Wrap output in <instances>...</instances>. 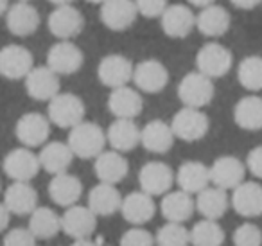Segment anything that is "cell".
<instances>
[{"label":"cell","mask_w":262,"mask_h":246,"mask_svg":"<svg viewBox=\"0 0 262 246\" xmlns=\"http://www.w3.org/2000/svg\"><path fill=\"white\" fill-rule=\"evenodd\" d=\"M106 133L101 126L95 122H79L77 126L70 128L69 140L67 144L70 146L72 153L79 158H97L106 146Z\"/></svg>","instance_id":"cell-1"},{"label":"cell","mask_w":262,"mask_h":246,"mask_svg":"<svg viewBox=\"0 0 262 246\" xmlns=\"http://www.w3.org/2000/svg\"><path fill=\"white\" fill-rule=\"evenodd\" d=\"M215 94L214 83L208 76L201 74L200 70L189 72L182 77L178 85V97L183 106L189 108H205L212 102Z\"/></svg>","instance_id":"cell-2"},{"label":"cell","mask_w":262,"mask_h":246,"mask_svg":"<svg viewBox=\"0 0 262 246\" xmlns=\"http://www.w3.org/2000/svg\"><path fill=\"white\" fill-rule=\"evenodd\" d=\"M49 120L58 128H74L84 120V102L76 94H58L49 101Z\"/></svg>","instance_id":"cell-3"},{"label":"cell","mask_w":262,"mask_h":246,"mask_svg":"<svg viewBox=\"0 0 262 246\" xmlns=\"http://www.w3.org/2000/svg\"><path fill=\"white\" fill-rule=\"evenodd\" d=\"M171 128L174 131V137L185 142H198L208 133L210 120L207 113L200 108H189L183 106L180 112L174 113L171 120Z\"/></svg>","instance_id":"cell-4"},{"label":"cell","mask_w":262,"mask_h":246,"mask_svg":"<svg viewBox=\"0 0 262 246\" xmlns=\"http://www.w3.org/2000/svg\"><path fill=\"white\" fill-rule=\"evenodd\" d=\"M232 52L219 42H208L198 51L196 67L201 74L208 76L210 79H217L230 72L232 69Z\"/></svg>","instance_id":"cell-5"},{"label":"cell","mask_w":262,"mask_h":246,"mask_svg":"<svg viewBox=\"0 0 262 246\" xmlns=\"http://www.w3.org/2000/svg\"><path fill=\"white\" fill-rule=\"evenodd\" d=\"M34 69V58L24 45L11 44L0 49V76L6 79H26Z\"/></svg>","instance_id":"cell-6"},{"label":"cell","mask_w":262,"mask_h":246,"mask_svg":"<svg viewBox=\"0 0 262 246\" xmlns=\"http://www.w3.org/2000/svg\"><path fill=\"white\" fill-rule=\"evenodd\" d=\"M49 31L58 40H74L84 29V18L77 8L72 4L56 6L54 11L49 15L47 20Z\"/></svg>","instance_id":"cell-7"},{"label":"cell","mask_w":262,"mask_h":246,"mask_svg":"<svg viewBox=\"0 0 262 246\" xmlns=\"http://www.w3.org/2000/svg\"><path fill=\"white\" fill-rule=\"evenodd\" d=\"M4 173L13 181H31L41 169L40 156L34 155L29 148H16L4 156Z\"/></svg>","instance_id":"cell-8"},{"label":"cell","mask_w":262,"mask_h":246,"mask_svg":"<svg viewBox=\"0 0 262 246\" xmlns=\"http://www.w3.org/2000/svg\"><path fill=\"white\" fill-rule=\"evenodd\" d=\"M83 52L72 40H59L49 49L47 67L59 76L76 74L83 65Z\"/></svg>","instance_id":"cell-9"},{"label":"cell","mask_w":262,"mask_h":246,"mask_svg":"<svg viewBox=\"0 0 262 246\" xmlns=\"http://www.w3.org/2000/svg\"><path fill=\"white\" fill-rule=\"evenodd\" d=\"M101 22L110 31H126L135 24L139 16L135 0H104L101 4Z\"/></svg>","instance_id":"cell-10"},{"label":"cell","mask_w":262,"mask_h":246,"mask_svg":"<svg viewBox=\"0 0 262 246\" xmlns=\"http://www.w3.org/2000/svg\"><path fill=\"white\" fill-rule=\"evenodd\" d=\"M131 81L135 83L137 90L144 94H158L167 87L169 72L164 63H160L158 59H146L135 65Z\"/></svg>","instance_id":"cell-11"},{"label":"cell","mask_w":262,"mask_h":246,"mask_svg":"<svg viewBox=\"0 0 262 246\" xmlns=\"http://www.w3.org/2000/svg\"><path fill=\"white\" fill-rule=\"evenodd\" d=\"M15 135L26 148H38L51 135V120L38 112H29L16 120Z\"/></svg>","instance_id":"cell-12"},{"label":"cell","mask_w":262,"mask_h":246,"mask_svg":"<svg viewBox=\"0 0 262 246\" xmlns=\"http://www.w3.org/2000/svg\"><path fill=\"white\" fill-rule=\"evenodd\" d=\"M176 176L164 162H147L139 173V183L144 192L151 196H164L171 191Z\"/></svg>","instance_id":"cell-13"},{"label":"cell","mask_w":262,"mask_h":246,"mask_svg":"<svg viewBox=\"0 0 262 246\" xmlns=\"http://www.w3.org/2000/svg\"><path fill=\"white\" fill-rule=\"evenodd\" d=\"M133 63L122 54H108L97 67V77L104 87L119 88L133 79Z\"/></svg>","instance_id":"cell-14"},{"label":"cell","mask_w":262,"mask_h":246,"mask_svg":"<svg viewBox=\"0 0 262 246\" xmlns=\"http://www.w3.org/2000/svg\"><path fill=\"white\" fill-rule=\"evenodd\" d=\"M97 227V216L90 207L72 205L61 216V230L72 239L90 237Z\"/></svg>","instance_id":"cell-15"},{"label":"cell","mask_w":262,"mask_h":246,"mask_svg":"<svg viewBox=\"0 0 262 246\" xmlns=\"http://www.w3.org/2000/svg\"><path fill=\"white\" fill-rule=\"evenodd\" d=\"M246 176V163H243L235 156H219L210 166V181L215 187H221L225 191L235 189L241 185Z\"/></svg>","instance_id":"cell-16"},{"label":"cell","mask_w":262,"mask_h":246,"mask_svg":"<svg viewBox=\"0 0 262 246\" xmlns=\"http://www.w3.org/2000/svg\"><path fill=\"white\" fill-rule=\"evenodd\" d=\"M160 24L162 31L169 38L180 40V38H185L192 33V29L196 27V15H194L189 6L172 4L167 6V9L162 13Z\"/></svg>","instance_id":"cell-17"},{"label":"cell","mask_w":262,"mask_h":246,"mask_svg":"<svg viewBox=\"0 0 262 246\" xmlns=\"http://www.w3.org/2000/svg\"><path fill=\"white\" fill-rule=\"evenodd\" d=\"M6 26H8V31L13 36H31L40 27L38 9L34 6H31L29 2H16L6 13Z\"/></svg>","instance_id":"cell-18"},{"label":"cell","mask_w":262,"mask_h":246,"mask_svg":"<svg viewBox=\"0 0 262 246\" xmlns=\"http://www.w3.org/2000/svg\"><path fill=\"white\" fill-rule=\"evenodd\" d=\"M26 90L36 101H51L59 94V74L51 67H34L26 77Z\"/></svg>","instance_id":"cell-19"},{"label":"cell","mask_w":262,"mask_h":246,"mask_svg":"<svg viewBox=\"0 0 262 246\" xmlns=\"http://www.w3.org/2000/svg\"><path fill=\"white\" fill-rule=\"evenodd\" d=\"M144 108V99L139 90L129 88L127 85L119 88H112L108 97V110L117 119H135Z\"/></svg>","instance_id":"cell-20"},{"label":"cell","mask_w":262,"mask_h":246,"mask_svg":"<svg viewBox=\"0 0 262 246\" xmlns=\"http://www.w3.org/2000/svg\"><path fill=\"white\" fill-rule=\"evenodd\" d=\"M233 210L243 217H257L262 214V185L257 181H243L232 192Z\"/></svg>","instance_id":"cell-21"},{"label":"cell","mask_w":262,"mask_h":246,"mask_svg":"<svg viewBox=\"0 0 262 246\" xmlns=\"http://www.w3.org/2000/svg\"><path fill=\"white\" fill-rule=\"evenodd\" d=\"M120 212H122V217L127 223L140 227V224L153 219L155 212H157V205H155L151 194L144 191H135L127 194L126 198H122Z\"/></svg>","instance_id":"cell-22"},{"label":"cell","mask_w":262,"mask_h":246,"mask_svg":"<svg viewBox=\"0 0 262 246\" xmlns=\"http://www.w3.org/2000/svg\"><path fill=\"white\" fill-rule=\"evenodd\" d=\"M140 135L142 130L137 126L133 119H115L106 131V140L112 146V149L127 153L140 144Z\"/></svg>","instance_id":"cell-23"},{"label":"cell","mask_w":262,"mask_h":246,"mask_svg":"<svg viewBox=\"0 0 262 246\" xmlns=\"http://www.w3.org/2000/svg\"><path fill=\"white\" fill-rule=\"evenodd\" d=\"M232 16L223 6L212 4L196 15V29L207 38H221L228 33Z\"/></svg>","instance_id":"cell-24"},{"label":"cell","mask_w":262,"mask_h":246,"mask_svg":"<svg viewBox=\"0 0 262 246\" xmlns=\"http://www.w3.org/2000/svg\"><path fill=\"white\" fill-rule=\"evenodd\" d=\"M4 203L15 216H27L38 207V192L29 181H13L4 192Z\"/></svg>","instance_id":"cell-25"},{"label":"cell","mask_w":262,"mask_h":246,"mask_svg":"<svg viewBox=\"0 0 262 246\" xmlns=\"http://www.w3.org/2000/svg\"><path fill=\"white\" fill-rule=\"evenodd\" d=\"M81 194H83L81 180L70 173L54 174V178L49 183V196H51V199L56 205L65 207V209L76 205L79 201Z\"/></svg>","instance_id":"cell-26"},{"label":"cell","mask_w":262,"mask_h":246,"mask_svg":"<svg viewBox=\"0 0 262 246\" xmlns=\"http://www.w3.org/2000/svg\"><path fill=\"white\" fill-rule=\"evenodd\" d=\"M94 171L95 176L99 178V181L115 185L126 178L127 171H129V163L124 158L122 153L112 149V151H102L95 158Z\"/></svg>","instance_id":"cell-27"},{"label":"cell","mask_w":262,"mask_h":246,"mask_svg":"<svg viewBox=\"0 0 262 246\" xmlns=\"http://www.w3.org/2000/svg\"><path fill=\"white\" fill-rule=\"evenodd\" d=\"M174 131H172L171 124L165 120H149L146 126L142 128V135H140V144L147 149L149 153H157V155H164L174 144Z\"/></svg>","instance_id":"cell-28"},{"label":"cell","mask_w":262,"mask_h":246,"mask_svg":"<svg viewBox=\"0 0 262 246\" xmlns=\"http://www.w3.org/2000/svg\"><path fill=\"white\" fill-rule=\"evenodd\" d=\"M162 216L171 223H185L192 217L196 210V201L192 199V194L185 191H169L164 194L160 203Z\"/></svg>","instance_id":"cell-29"},{"label":"cell","mask_w":262,"mask_h":246,"mask_svg":"<svg viewBox=\"0 0 262 246\" xmlns=\"http://www.w3.org/2000/svg\"><path fill=\"white\" fill-rule=\"evenodd\" d=\"M176 183L180 189L189 194H200L203 189H207L210 181V167H207L203 162H196V160H189L183 162L178 167L176 173Z\"/></svg>","instance_id":"cell-30"},{"label":"cell","mask_w":262,"mask_h":246,"mask_svg":"<svg viewBox=\"0 0 262 246\" xmlns=\"http://www.w3.org/2000/svg\"><path fill=\"white\" fill-rule=\"evenodd\" d=\"M120 205H122V196L113 183L99 181L88 194V207L94 210L95 216H112L120 210Z\"/></svg>","instance_id":"cell-31"},{"label":"cell","mask_w":262,"mask_h":246,"mask_svg":"<svg viewBox=\"0 0 262 246\" xmlns=\"http://www.w3.org/2000/svg\"><path fill=\"white\" fill-rule=\"evenodd\" d=\"M228 205H230V199L226 191L221 187H215V185L214 187L208 185L196 198V209L205 219H214V221L221 219L226 214V210H228Z\"/></svg>","instance_id":"cell-32"},{"label":"cell","mask_w":262,"mask_h":246,"mask_svg":"<svg viewBox=\"0 0 262 246\" xmlns=\"http://www.w3.org/2000/svg\"><path fill=\"white\" fill-rule=\"evenodd\" d=\"M40 163L41 169H45L51 174L67 173L74 160V153L69 144L65 142H49L40 151Z\"/></svg>","instance_id":"cell-33"},{"label":"cell","mask_w":262,"mask_h":246,"mask_svg":"<svg viewBox=\"0 0 262 246\" xmlns=\"http://www.w3.org/2000/svg\"><path fill=\"white\" fill-rule=\"evenodd\" d=\"M233 120L241 130H262V97L246 95V97L239 99L235 108H233Z\"/></svg>","instance_id":"cell-34"},{"label":"cell","mask_w":262,"mask_h":246,"mask_svg":"<svg viewBox=\"0 0 262 246\" xmlns=\"http://www.w3.org/2000/svg\"><path fill=\"white\" fill-rule=\"evenodd\" d=\"M29 216V230L36 239H52L61 230V216L49 207H36Z\"/></svg>","instance_id":"cell-35"},{"label":"cell","mask_w":262,"mask_h":246,"mask_svg":"<svg viewBox=\"0 0 262 246\" xmlns=\"http://www.w3.org/2000/svg\"><path fill=\"white\" fill-rule=\"evenodd\" d=\"M223 242H225V230L214 219L200 221L190 230L192 246H223Z\"/></svg>","instance_id":"cell-36"},{"label":"cell","mask_w":262,"mask_h":246,"mask_svg":"<svg viewBox=\"0 0 262 246\" xmlns=\"http://www.w3.org/2000/svg\"><path fill=\"white\" fill-rule=\"evenodd\" d=\"M241 87L250 92L262 90V56H246L237 67Z\"/></svg>","instance_id":"cell-37"},{"label":"cell","mask_w":262,"mask_h":246,"mask_svg":"<svg viewBox=\"0 0 262 246\" xmlns=\"http://www.w3.org/2000/svg\"><path fill=\"white\" fill-rule=\"evenodd\" d=\"M157 246H189L190 244V230L183 227V223H167L158 230Z\"/></svg>","instance_id":"cell-38"},{"label":"cell","mask_w":262,"mask_h":246,"mask_svg":"<svg viewBox=\"0 0 262 246\" xmlns=\"http://www.w3.org/2000/svg\"><path fill=\"white\" fill-rule=\"evenodd\" d=\"M233 246H262V232L257 224L243 223L233 232Z\"/></svg>","instance_id":"cell-39"},{"label":"cell","mask_w":262,"mask_h":246,"mask_svg":"<svg viewBox=\"0 0 262 246\" xmlns=\"http://www.w3.org/2000/svg\"><path fill=\"white\" fill-rule=\"evenodd\" d=\"M120 246H155L157 241H155L153 234L149 230L142 227H133L129 230H126L120 237Z\"/></svg>","instance_id":"cell-40"},{"label":"cell","mask_w":262,"mask_h":246,"mask_svg":"<svg viewBox=\"0 0 262 246\" xmlns=\"http://www.w3.org/2000/svg\"><path fill=\"white\" fill-rule=\"evenodd\" d=\"M4 246H36V237L29 228H13L6 234Z\"/></svg>","instance_id":"cell-41"},{"label":"cell","mask_w":262,"mask_h":246,"mask_svg":"<svg viewBox=\"0 0 262 246\" xmlns=\"http://www.w3.org/2000/svg\"><path fill=\"white\" fill-rule=\"evenodd\" d=\"M139 15L146 18H160L162 13L167 9V0H135Z\"/></svg>","instance_id":"cell-42"},{"label":"cell","mask_w":262,"mask_h":246,"mask_svg":"<svg viewBox=\"0 0 262 246\" xmlns=\"http://www.w3.org/2000/svg\"><path fill=\"white\" fill-rule=\"evenodd\" d=\"M246 169L250 171L255 178H260L262 180V146H257V148H253L248 153Z\"/></svg>","instance_id":"cell-43"},{"label":"cell","mask_w":262,"mask_h":246,"mask_svg":"<svg viewBox=\"0 0 262 246\" xmlns=\"http://www.w3.org/2000/svg\"><path fill=\"white\" fill-rule=\"evenodd\" d=\"M233 8L237 9H244V11H250V9H255L257 6L262 4V0H230Z\"/></svg>","instance_id":"cell-44"},{"label":"cell","mask_w":262,"mask_h":246,"mask_svg":"<svg viewBox=\"0 0 262 246\" xmlns=\"http://www.w3.org/2000/svg\"><path fill=\"white\" fill-rule=\"evenodd\" d=\"M9 217H11V212H9V209L6 207V203L2 201L0 203V232H4L6 228H8Z\"/></svg>","instance_id":"cell-45"},{"label":"cell","mask_w":262,"mask_h":246,"mask_svg":"<svg viewBox=\"0 0 262 246\" xmlns=\"http://www.w3.org/2000/svg\"><path fill=\"white\" fill-rule=\"evenodd\" d=\"M70 246H97L90 237H83V239H74V242Z\"/></svg>","instance_id":"cell-46"},{"label":"cell","mask_w":262,"mask_h":246,"mask_svg":"<svg viewBox=\"0 0 262 246\" xmlns=\"http://www.w3.org/2000/svg\"><path fill=\"white\" fill-rule=\"evenodd\" d=\"M189 4H192V6H196V8L203 9V8H207V6L215 4V0H189Z\"/></svg>","instance_id":"cell-47"},{"label":"cell","mask_w":262,"mask_h":246,"mask_svg":"<svg viewBox=\"0 0 262 246\" xmlns=\"http://www.w3.org/2000/svg\"><path fill=\"white\" fill-rule=\"evenodd\" d=\"M9 9V0H0V16L4 15V13H8Z\"/></svg>","instance_id":"cell-48"},{"label":"cell","mask_w":262,"mask_h":246,"mask_svg":"<svg viewBox=\"0 0 262 246\" xmlns=\"http://www.w3.org/2000/svg\"><path fill=\"white\" fill-rule=\"evenodd\" d=\"M49 2H52L54 6H67V4H72L74 0H49Z\"/></svg>","instance_id":"cell-49"},{"label":"cell","mask_w":262,"mask_h":246,"mask_svg":"<svg viewBox=\"0 0 262 246\" xmlns=\"http://www.w3.org/2000/svg\"><path fill=\"white\" fill-rule=\"evenodd\" d=\"M86 2H90V4H102L104 0H86Z\"/></svg>","instance_id":"cell-50"},{"label":"cell","mask_w":262,"mask_h":246,"mask_svg":"<svg viewBox=\"0 0 262 246\" xmlns=\"http://www.w3.org/2000/svg\"><path fill=\"white\" fill-rule=\"evenodd\" d=\"M18 2H29V0H18Z\"/></svg>","instance_id":"cell-51"}]
</instances>
